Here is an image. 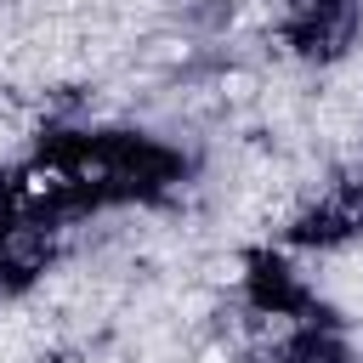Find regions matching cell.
Listing matches in <instances>:
<instances>
[{"label":"cell","instance_id":"cell-1","mask_svg":"<svg viewBox=\"0 0 363 363\" xmlns=\"http://www.w3.org/2000/svg\"><path fill=\"white\" fill-rule=\"evenodd\" d=\"M170 176V153L142 136H74L45 147L28 170H17L0 193V238L17 244L34 227L96 210L108 199H136Z\"/></svg>","mask_w":363,"mask_h":363},{"label":"cell","instance_id":"cell-2","mask_svg":"<svg viewBox=\"0 0 363 363\" xmlns=\"http://www.w3.org/2000/svg\"><path fill=\"white\" fill-rule=\"evenodd\" d=\"M357 28V6L352 0H306L289 17V45L306 57H335Z\"/></svg>","mask_w":363,"mask_h":363},{"label":"cell","instance_id":"cell-3","mask_svg":"<svg viewBox=\"0 0 363 363\" xmlns=\"http://www.w3.org/2000/svg\"><path fill=\"white\" fill-rule=\"evenodd\" d=\"M346 233H363V193H340V199H329L318 216H306V227H301V238H346Z\"/></svg>","mask_w":363,"mask_h":363},{"label":"cell","instance_id":"cell-4","mask_svg":"<svg viewBox=\"0 0 363 363\" xmlns=\"http://www.w3.org/2000/svg\"><path fill=\"white\" fill-rule=\"evenodd\" d=\"M284 363H340V352H335L329 340H318V335H301V340L284 352Z\"/></svg>","mask_w":363,"mask_h":363}]
</instances>
